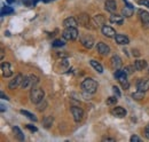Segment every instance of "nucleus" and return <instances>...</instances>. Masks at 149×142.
Instances as JSON below:
<instances>
[{
	"label": "nucleus",
	"mask_w": 149,
	"mask_h": 142,
	"mask_svg": "<svg viewBox=\"0 0 149 142\" xmlns=\"http://www.w3.org/2000/svg\"><path fill=\"white\" fill-rule=\"evenodd\" d=\"M44 96H45V93L44 90L39 87H32L31 90H30V100L32 103L35 104H38L39 102H41L44 100Z\"/></svg>",
	"instance_id": "f257e3e1"
},
{
	"label": "nucleus",
	"mask_w": 149,
	"mask_h": 142,
	"mask_svg": "<svg viewBox=\"0 0 149 142\" xmlns=\"http://www.w3.org/2000/svg\"><path fill=\"white\" fill-rule=\"evenodd\" d=\"M81 88L88 94H93L97 89V83L92 78H86L81 83Z\"/></svg>",
	"instance_id": "f03ea898"
},
{
	"label": "nucleus",
	"mask_w": 149,
	"mask_h": 142,
	"mask_svg": "<svg viewBox=\"0 0 149 142\" xmlns=\"http://www.w3.org/2000/svg\"><path fill=\"white\" fill-rule=\"evenodd\" d=\"M38 81H39V79H38L37 76H35V74H30V76H28V77H24L21 87H22L23 89L32 88L35 85H37Z\"/></svg>",
	"instance_id": "7ed1b4c3"
},
{
	"label": "nucleus",
	"mask_w": 149,
	"mask_h": 142,
	"mask_svg": "<svg viewBox=\"0 0 149 142\" xmlns=\"http://www.w3.org/2000/svg\"><path fill=\"white\" fill-rule=\"evenodd\" d=\"M126 77H127V74H126V72L124 70H120L119 69V70H116V72H115V78L120 83V85L123 86L124 89H127L130 87V84H129Z\"/></svg>",
	"instance_id": "20e7f679"
},
{
	"label": "nucleus",
	"mask_w": 149,
	"mask_h": 142,
	"mask_svg": "<svg viewBox=\"0 0 149 142\" xmlns=\"http://www.w3.org/2000/svg\"><path fill=\"white\" fill-rule=\"evenodd\" d=\"M62 36L65 40H76L78 37L77 28H65V30L62 32Z\"/></svg>",
	"instance_id": "39448f33"
},
{
	"label": "nucleus",
	"mask_w": 149,
	"mask_h": 142,
	"mask_svg": "<svg viewBox=\"0 0 149 142\" xmlns=\"http://www.w3.org/2000/svg\"><path fill=\"white\" fill-rule=\"evenodd\" d=\"M71 113L74 116V122H80L84 117V110L79 106H71Z\"/></svg>",
	"instance_id": "423d86ee"
},
{
	"label": "nucleus",
	"mask_w": 149,
	"mask_h": 142,
	"mask_svg": "<svg viewBox=\"0 0 149 142\" xmlns=\"http://www.w3.org/2000/svg\"><path fill=\"white\" fill-rule=\"evenodd\" d=\"M23 79H24V77H23V74H22V73H19V74H16V77H15L14 79H12V80H10V83H9L8 87H9L10 89L17 88L19 86H21V85H22V81H23Z\"/></svg>",
	"instance_id": "0eeeda50"
},
{
	"label": "nucleus",
	"mask_w": 149,
	"mask_h": 142,
	"mask_svg": "<svg viewBox=\"0 0 149 142\" xmlns=\"http://www.w3.org/2000/svg\"><path fill=\"white\" fill-rule=\"evenodd\" d=\"M80 42H81V45H83L84 47H86V48H92L94 45V39L92 36L85 35L80 38Z\"/></svg>",
	"instance_id": "6e6552de"
},
{
	"label": "nucleus",
	"mask_w": 149,
	"mask_h": 142,
	"mask_svg": "<svg viewBox=\"0 0 149 142\" xmlns=\"http://www.w3.org/2000/svg\"><path fill=\"white\" fill-rule=\"evenodd\" d=\"M136 87L139 90H142V92L149 90V79L148 78H140L136 83Z\"/></svg>",
	"instance_id": "1a4fd4ad"
},
{
	"label": "nucleus",
	"mask_w": 149,
	"mask_h": 142,
	"mask_svg": "<svg viewBox=\"0 0 149 142\" xmlns=\"http://www.w3.org/2000/svg\"><path fill=\"white\" fill-rule=\"evenodd\" d=\"M122 58L118 56V55H113L111 58H110V65L113 70H119L122 68Z\"/></svg>",
	"instance_id": "9d476101"
},
{
	"label": "nucleus",
	"mask_w": 149,
	"mask_h": 142,
	"mask_svg": "<svg viewBox=\"0 0 149 142\" xmlns=\"http://www.w3.org/2000/svg\"><path fill=\"white\" fill-rule=\"evenodd\" d=\"M1 70H2L3 77H6V78L12 77L13 71H12V67H10V64H9L8 62H3V63L1 64Z\"/></svg>",
	"instance_id": "9b49d317"
},
{
	"label": "nucleus",
	"mask_w": 149,
	"mask_h": 142,
	"mask_svg": "<svg viewBox=\"0 0 149 142\" xmlns=\"http://www.w3.org/2000/svg\"><path fill=\"white\" fill-rule=\"evenodd\" d=\"M111 115L115 117H118V118H122V117H125L126 116V110L122 106H115L111 110Z\"/></svg>",
	"instance_id": "f8f14e48"
},
{
	"label": "nucleus",
	"mask_w": 149,
	"mask_h": 142,
	"mask_svg": "<svg viewBox=\"0 0 149 142\" xmlns=\"http://www.w3.org/2000/svg\"><path fill=\"white\" fill-rule=\"evenodd\" d=\"M78 23L84 28H91L90 25V16L87 14H80L78 17Z\"/></svg>",
	"instance_id": "ddd939ff"
},
{
	"label": "nucleus",
	"mask_w": 149,
	"mask_h": 142,
	"mask_svg": "<svg viewBox=\"0 0 149 142\" xmlns=\"http://www.w3.org/2000/svg\"><path fill=\"white\" fill-rule=\"evenodd\" d=\"M96 49H97V52L101 54V55H107V54L110 52L109 46H107L104 42H97Z\"/></svg>",
	"instance_id": "4468645a"
},
{
	"label": "nucleus",
	"mask_w": 149,
	"mask_h": 142,
	"mask_svg": "<svg viewBox=\"0 0 149 142\" xmlns=\"http://www.w3.org/2000/svg\"><path fill=\"white\" fill-rule=\"evenodd\" d=\"M140 19L145 28H149V13L146 10H140Z\"/></svg>",
	"instance_id": "2eb2a0df"
},
{
	"label": "nucleus",
	"mask_w": 149,
	"mask_h": 142,
	"mask_svg": "<svg viewBox=\"0 0 149 142\" xmlns=\"http://www.w3.org/2000/svg\"><path fill=\"white\" fill-rule=\"evenodd\" d=\"M104 8H106V10H108L110 13H113L117 9V2L115 0H107L104 2Z\"/></svg>",
	"instance_id": "dca6fc26"
},
{
	"label": "nucleus",
	"mask_w": 149,
	"mask_h": 142,
	"mask_svg": "<svg viewBox=\"0 0 149 142\" xmlns=\"http://www.w3.org/2000/svg\"><path fill=\"white\" fill-rule=\"evenodd\" d=\"M102 33L103 36H106V37H108V38H115V36H116V31L112 29L111 26H108V25H103L102 26Z\"/></svg>",
	"instance_id": "f3484780"
},
{
	"label": "nucleus",
	"mask_w": 149,
	"mask_h": 142,
	"mask_svg": "<svg viewBox=\"0 0 149 142\" xmlns=\"http://www.w3.org/2000/svg\"><path fill=\"white\" fill-rule=\"evenodd\" d=\"M63 25H64L65 28H77L78 22L76 21L74 17H68L63 21Z\"/></svg>",
	"instance_id": "a211bd4d"
},
{
	"label": "nucleus",
	"mask_w": 149,
	"mask_h": 142,
	"mask_svg": "<svg viewBox=\"0 0 149 142\" xmlns=\"http://www.w3.org/2000/svg\"><path fill=\"white\" fill-rule=\"evenodd\" d=\"M115 40L118 45H127L130 42L129 38L124 35H116L115 36Z\"/></svg>",
	"instance_id": "6ab92c4d"
},
{
	"label": "nucleus",
	"mask_w": 149,
	"mask_h": 142,
	"mask_svg": "<svg viewBox=\"0 0 149 142\" xmlns=\"http://www.w3.org/2000/svg\"><path fill=\"white\" fill-rule=\"evenodd\" d=\"M134 68H135V70L142 71L143 69L147 68V62L145 60H136L134 62Z\"/></svg>",
	"instance_id": "aec40b11"
},
{
	"label": "nucleus",
	"mask_w": 149,
	"mask_h": 142,
	"mask_svg": "<svg viewBox=\"0 0 149 142\" xmlns=\"http://www.w3.org/2000/svg\"><path fill=\"white\" fill-rule=\"evenodd\" d=\"M109 21H110L111 23H113V24H118V25H120V24H123L124 18H123V16H120V15L112 14V15H110V17H109Z\"/></svg>",
	"instance_id": "412c9836"
},
{
	"label": "nucleus",
	"mask_w": 149,
	"mask_h": 142,
	"mask_svg": "<svg viewBox=\"0 0 149 142\" xmlns=\"http://www.w3.org/2000/svg\"><path fill=\"white\" fill-rule=\"evenodd\" d=\"M133 10H134L133 7L125 6V7L122 9V14H123V16H125V17H131V16L133 15Z\"/></svg>",
	"instance_id": "4be33fe9"
},
{
	"label": "nucleus",
	"mask_w": 149,
	"mask_h": 142,
	"mask_svg": "<svg viewBox=\"0 0 149 142\" xmlns=\"http://www.w3.org/2000/svg\"><path fill=\"white\" fill-rule=\"evenodd\" d=\"M13 132L15 133V135H16V138L19 139V141H24V134L22 133V131L19 129L17 126H14L13 127Z\"/></svg>",
	"instance_id": "5701e85b"
},
{
	"label": "nucleus",
	"mask_w": 149,
	"mask_h": 142,
	"mask_svg": "<svg viewBox=\"0 0 149 142\" xmlns=\"http://www.w3.org/2000/svg\"><path fill=\"white\" fill-rule=\"evenodd\" d=\"M14 13V9L9 6H3L1 8V16H5V15H10Z\"/></svg>",
	"instance_id": "b1692460"
},
{
	"label": "nucleus",
	"mask_w": 149,
	"mask_h": 142,
	"mask_svg": "<svg viewBox=\"0 0 149 142\" xmlns=\"http://www.w3.org/2000/svg\"><path fill=\"white\" fill-rule=\"evenodd\" d=\"M91 65L93 67L95 70L97 71L99 73H102L103 72V68H102V65L99 63V62H96L95 60H91Z\"/></svg>",
	"instance_id": "393cba45"
},
{
	"label": "nucleus",
	"mask_w": 149,
	"mask_h": 142,
	"mask_svg": "<svg viewBox=\"0 0 149 142\" xmlns=\"http://www.w3.org/2000/svg\"><path fill=\"white\" fill-rule=\"evenodd\" d=\"M132 97L134 99V100H141V99H143L145 97V92H142V90H136V92H134L133 94H132Z\"/></svg>",
	"instance_id": "a878e982"
},
{
	"label": "nucleus",
	"mask_w": 149,
	"mask_h": 142,
	"mask_svg": "<svg viewBox=\"0 0 149 142\" xmlns=\"http://www.w3.org/2000/svg\"><path fill=\"white\" fill-rule=\"evenodd\" d=\"M44 126L46 127V128H49L51 127V125L53 124V117H51V116H46L45 118H44Z\"/></svg>",
	"instance_id": "bb28decb"
},
{
	"label": "nucleus",
	"mask_w": 149,
	"mask_h": 142,
	"mask_svg": "<svg viewBox=\"0 0 149 142\" xmlns=\"http://www.w3.org/2000/svg\"><path fill=\"white\" fill-rule=\"evenodd\" d=\"M21 113L24 115L25 117H28L29 119H31V120H33V122H37V117L33 116L31 112H29V111H26V110H21Z\"/></svg>",
	"instance_id": "cd10ccee"
},
{
	"label": "nucleus",
	"mask_w": 149,
	"mask_h": 142,
	"mask_svg": "<svg viewBox=\"0 0 149 142\" xmlns=\"http://www.w3.org/2000/svg\"><path fill=\"white\" fill-rule=\"evenodd\" d=\"M116 103H117V96H110L107 100V104L108 106H116Z\"/></svg>",
	"instance_id": "c85d7f7f"
},
{
	"label": "nucleus",
	"mask_w": 149,
	"mask_h": 142,
	"mask_svg": "<svg viewBox=\"0 0 149 142\" xmlns=\"http://www.w3.org/2000/svg\"><path fill=\"white\" fill-rule=\"evenodd\" d=\"M62 46H64V41L61 39H56L53 42V47H62Z\"/></svg>",
	"instance_id": "c756f323"
},
{
	"label": "nucleus",
	"mask_w": 149,
	"mask_h": 142,
	"mask_svg": "<svg viewBox=\"0 0 149 142\" xmlns=\"http://www.w3.org/2000/svg\"><path fill=\"white\" fill-rule=\"evenodd\" d=\"M41 102H42V101H41ZM41 102L38 103V110H39V111H42V110L46 108V106H47L46 102H44V103H41Z\"/></svg>",
	"instance_id": "7c9ffc66"
},
{
	"label": "nucleus",
	"mask_w": 149,
	"mask_h": 142,
	"mask_svg": "<svg viewBox=\"0 0 149 142\" xmlns=\"http://www.w3.org/2000/svg\"><path fill=\"white\" fill-rule=\"evenodd\" d=\"M112 90H113V93L116 94L117 97H120V92H119V89H118L117 86H113V87H112Z\"/></svg>",
	"instance_id": "2f4dec72"
},
{
	"label": "nucleus",
	"mask_w": 149,
	"mask_h": 142,
	"mask_svg": "<svg viewBox=\"0 0 149 142\" xmlns=\"http://www.w3.org/2000/svg\"><path fill=\"white\" fill-rule=\"evenodd\" d=\"M139 5H143V6H147L149 8V0H139L138 1Z\"/></svg>",
	"instance_id": "473e14b6"
},
{
	"label": "nucleus",
	"mask_w": 149,
	"mask_h": 142,
	"mask_svg": "<svg viewBox=\"0 0 149 142\" xmlns=\"http://www.w3.org/2000/svg\"><path fill=\"white\" fill-rule=\"evenodd\" d=\"M131 142H141V139L136 135H133V136H131Z\"/></svg>",
	"instance_id": "72a5a7b5"
},
{
	"label": "nucleus",
	"mask_w": 149,
	"mask_h": 142,
	"mask_svg": "<svg viewBox=\"0 0 149 142\" xmlns=\"http://www.w3.org/2000/svg\"><path fill=\"white\" fill-rule=\"evenodd\" d=\"M132 69H134V67H126L125 69H124V71L126 72V74H131L132 72H133V70Z\"/></svg>",
	"instance_id": "f704fd0d"
},
{
	"label": "nucleus",
	"mask_w": 149,
	"mask_h": 142,
	"mask_svg": "<svg viewBox=\"0 0 149 142\" xmlns=\"http://www.w3.org/2000/svg\"><path fill=\"white\" fill-rule=\"evenodd\" d=\"M26 127L30 129V131H32V132H37V127L36 126H32V125H26Z\"/></svg>",
	"instance_id": "c9c22d12"
},
{
	"label": "nucleus",
	"mask_w": 149,
	"mask_h": 142,
	"mask_svg": "<svg viewBox=\"0 0 149 142\" xmlns=\"http://www.w3.org/2000/svg\"><path fill=\"white\" fill-rule=\"evenodd\" d=\"M145 135H146V138L149 140V124L146 126V128H145Z\"/></svg>",
	"instance_id": "e433bc0d"
},
{
	"label": "nucleus",
	"mask_w": 149,
	"mask_h": 142,
	"mask_svg": "<svg viewBox=\"0 0 149 142\" xmlns=\"http://www.w3.org/2000/svg\"><path fill=\"white\" fill-rule=\"evenodd\" d=\"M102 141H115V139L113 138H109V136H106V138H103L102 139Z\"/></svg>",
	"instance_id": "4c0bfd02"
},
{
	"label": "nucleus",
	"mask_w": 149,
	"mask_h": 142,
	"mask_svg": "<svg viewBox=\"0 0 149 142\" xmlns=\"http://www.w3.org/2000/svg\"><path fill=\"white\" fill-rule=\"evenodd\" d=\"M1 99H3V100H8V97L5 95V93H3V92H1Z\"/></svg>",
	"instance_id": "58836bf2"
},
{
	"label": "nucleus",
	"mask_w": 149,
	"mask_h": 142,
	"mask_svg": "<svg viewBox=\"0 0 149 142\" xmlns=\"http://www.w3.org/2000/svg\"><path fill=\"white\" fill-rule=\"evenodd\" d=\"M8 3H15V2H17V0H6Z\"/></svg>",
	"instance_id": "ea45409f"
},
{
	"label": "nucleus",
	"mask_w": 149,
	"mask_h": 142,
	"mask_svg": "<svg viewBox=\"0 0 149 142\" xmlns=\"http://www.w3.org/2000/svg\"><path fill=\"white\" fill-rule=\"evenodd\" d=\"M1 112H5V110H6V108H5V106H3V104H1Z\"/></svg>",
	"instance_id": "a19ab883"
},
{
	"label": "nucleus",
	"mask_w": 149,
	"mask_h": 142,
	"mask_svg": "<svg viewBox=\"0 0 149 142\" xmlns=\"http://www.w3.org/2000/svg\"><path fill=\"white\" fill-rule=\"evenodd\" d=\"M3 58V49H1V60Z\"/></svg>",
	"instance_id": "79ce46f5"
},
{
	"label": "nucleus",
	"mask_w": 149,
	"mask_h": 142,
	"mask_svg": "<svg viewBox=\"0 0 149 142\" xmlns=\"http://www.w3.org/2000/svg\"><path fill=\"white\" fill-rule=\"evenodd\" d=\"M42 1H45V2H48V1H52V0H42Z\"/></svg>",
	"instance_id": "37998d69"
}]
</instances>
